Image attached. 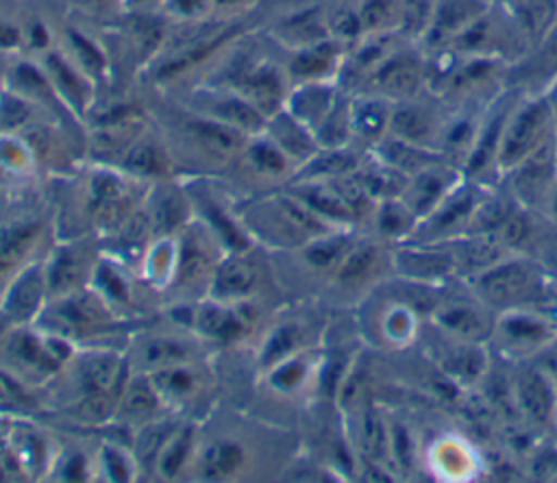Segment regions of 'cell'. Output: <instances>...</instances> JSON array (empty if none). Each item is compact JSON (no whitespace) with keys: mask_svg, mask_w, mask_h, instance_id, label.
Here are the masks:
<instances>
[{"mask_svg":"<svg viewBox=\"0 0 557 483\" xmlns=\"http://www.w3.org/2000/svg\"><path fill=\"white\" fill-rule=\"evenodd\" d=\"M235 213L250 239L274 252H292L322 235L339 231L292 191L250 196L244 205L235 207Z\"/></svg>","mask_w":557,"mask_h":483,"instance_id":"1","label":"cell"},{"mask_svg":"<svg viewBox=\"0 0 557 483\" xmlns=\"http://www.w3.org/2000/svg\"><path fill=\"white\" fill-rule=\"evenodd\" d=\"M461 281H466L494 313L511 309L557 311L553 274L520 255H507L487 270Z\"/></svg>","mask_w":557,"mask_h":483,"instance_id":"2","label":"cell"},{"mask_svg":"<svg viewBox=\"0 0 557 483\" xmlns=\"http://www.w3.org/2000/svg\"><path fill=\"white\" fill-rule=\"evenodd\" d=\"M33 324L76 346L111 333L115 335V331L126 322L124 315L109 307L91 287H83L78 292L50 298Z\"/></svg>","mask_w":557,"mask_h":483,"instance_id":"3","label":"cell"},{"mask_svg":"<svg viewBox=\"0 0 557 483\" xmlns=\"http://www.w3.org/2000/svg\"><path fill=\"white\" fill-rule=\"evenodd\" d=\"M70 363L83 413L91 420H111L117 396L131 376L128 355L109 348H78Z\"/></svg>","mask_w":557,"mask_h":483,"instance_id":"4","label":"cell"},{"mask_svg":"<svg viewBox=\"0 0 557 483\" xmlns=\"http://www.w3.org/2000/svg\"><path fill=\"white\" fill-rule=\"evenodd\" d=\"M163 137L165 141L170 139L185 152H191L207 163H215L218 168L231 165L248 139V135L187 107L174 109Z\"/></svg>","mask_w":557,"mask_h":483,"instance_id":"5","label":"cell"},{"mask_svg":"<svg viewBox=\"0 0 557 483\" xmlns=\"http://www.w3.org/2000/svg\"><path fill=\"white\" fill-rule=\"evenodd\" d=\"M557 337V315L546 309H511L496 313L490 350L494 357L518 363L531 361Z\"/></svg>","mask_w":557,"mask_h":483,"instance_id":"6","label":"cell"},{"mask_svg":"<svg viewBox=\"0 0 557 483\" xmlns=\"http://www.w3.org/2000/svg\"><path fill=\"white\" fill-rule=\"evenodd\" d=\"M420 352L457 387L472 392L481 385L492 366V350L487 344L463 342L446 335L429 320H424L418 344Z\"/></svg>","mask_w":557,"mask_h":483,"instance_id":"7","label":"cell"},{"mask_svg":"<svg viewBox=\"0 0 557 483\" xmlns=\"http://www.w3.org/2000/svg\"><path fill=\"white\" fill-rule=\"evenodd\" d=\"M555 120L546 98L540 94H522V98L511 109L503 139L496 154V172L503 176L518 161L535 152L540 146L555 137Z\"/></svg>","mask_w":557,"mask_h":483,"instance_id":"8","label":"cell"},{"mask_svg":"<svg viewBox=\"0 0 557 483\" xmlns=\"http://www.w3.org/2000/svg\"><path fill=\"white\" fill-rule=\"evenodd\" d=\"M392 276V246L370 233H359L357 242L326 283V289L337 298H352V302L357 305L376 285Z\"/></svg>","mask_w":557,"mask_h":483,"instance_id":"9","label":"cell"},{"mask_svg":"<svg viewBox=\"0 0 557 483\" xmlns=\"http://www.w3.org/2000/svg\"><path fill=\"white\" fill-rule=\"evenodd\" d=\"M48 220L37 211H0V300L7 287L30 263L41 261Z\"/></svg>","mask_w":557,"mask_h":483,"instance_id":"10","label":"cell"},{"mask_svg":"<svg viewBox=\"0 0 557 483\" xmlns=\"http://www.w3.org/2000/svg\"><path fill=\"white\" fill-rule=\"evenodd\" d=\"M426 320L450 337L490 344L496 313L466 285V281L453 278L444 285L442 296Z\"/></svg>","mask_w":557,"mask_h":483,"instance_id":"11","label":"cell"},{"mask_svg":"<svg viewBox=\"0 0 557 483\" xmlns=\"http://www.w3.org/2000/svg\"><path fill=\"white\" fill-rule=\"evenodd\" d=\"M205 83L237 91L268 117L285 107L287 94L292 89L287 70L268 59H233L222 72H218L215 78Z\"/></svg>","mask_w":557,"mask_h":483,"instance_id":"12","label":"cell"},{"mask_svg":"<svg viewBox=\"0 0 557 483\" xmlns=\"http://www.w3.org/2000/svg\"><path fill=\"white\" fill-rule=\"evenodd\" d=\"M520 87H503L487 104L476 131L474 146L463 163V176L470 181L494 185L500 181L496 172V154L503 139L507 117L516 102L522 98Z\"/></svg>","mask_w":557,"mask_h":483,"instance_id":"13","label":"cell"},{"mask_svg":"<svg viewBox=\"0 0 557 483\" xmlns=\"http://www.w3.org/2000/svg\"><path fill=\"white\" fill-rule=\"evenodd\" d=\"M509 255L527 257L557 274V222L542 211L518 207L498 231Z\"/></svg>","mask_w":557,"mask_h":483,"instance_id":"14","label":"cell"},{"mask_svg":"<svg viewBox=\"0 0 557 483\" xmlns=\"http://www.w3.org/2000/svg\"><path fill=\"white\" fill-rule=\"evenodd\" d=\"M487 183L463 178L431 213H426L413 235L407 242H429V244H444L455 237L468 233L474 209L483 198Z\"/></svg>","mask_w":557,"mask_h":483,"instance_id":"15","label":"cell"},{"mask_svg":"<svg viewBox=\"0 0 557 483\" xmlns=\"http://www.w3.org/2000/svg\"><path fill=\"white\" fill-rule=\"evenodd\" d=\"M366 89L392 102L426 91V54L416 41L396 48L366 81Z\"/></svg>","mask_w":557,"mask_h":483,"instance_id":"16","label":"cell"},{"mask_svg":"<svg viewBox=\"0 0 557 483\" xmlns=\"http://www.w3.org/2000/svg\"><path fill=\"white\" fill-rule=\"evenodd\" d=\"M509 379L520 420L535 431L553 429L557 409V383L533 361L509 363Z\"/></svg>","mask_w":557,"mask_h":483,"instance_id":"17","label":"cell"},{"mask_svg":"<svg viewBox=\"0 0 557 483\" xmlns=\"http://www.w3.org/2000/svg\"><path fill=\"white\" fill-rule=\"evenodd\" d=\"M148 433V446L144 448L146 457L150 455L152 470L159 479H176L183 472H189L196 446L198 429L191 422L170 424L165 420L150 422L141 426Z\"/></svg>","mask_w":557,"mask_h":483,"instance_id":"18","label":"cell"},{"mask_svg":"<svg viewBox=\"0 0 557 483\" xmlns=\"http://www.w3.org/2000/svg\"><path fill=\"white\" fill-rule=\"evenodd\" d=\"M553 139L540 146L522 161H518L511 170H507L500 176L503 185L513 194V198L522 207L542 213L546 211V205L557 183V159Z\"/></svg>","mask_w":557,"mask_h":483,"instance_id":"19","label":"cell"},{"mask_svg":"<svg viewBox=\"0 0 557 483\" xmlns=\"http://www.w3.org/2000/svg\"><path fill=\"white\" fill-rule=\"evenodd\" d=\"M187 109L202 113L211 120H218L244 135H257L265 128L268 115H263L252 102H248L244 96L237 91L213 85V83H202L196 89L187 94Z\"/></svg>","mask_w":557,"mask_h":483,"instance_id":"20","label":"cell"},{"mask_svg":"<svg viewBox=\"0 0 557 483\" xmlns=\"http://www.w3.org/2000/svg\"><path fill=\"white\" fill-rule=\"evenodd\" d=\"M448 113V104L433 96L429 89L392 104L389 135L405 141L437 150L442 126Z\"/></svg>","mask_w":557,"mask_h":483,"instance_id":"21","label":"cell"},{"mask_svg":"<svg viewBox=\"0 0 557 483\" xmlns=\"http://www.w3.org/2000/svg\"><path fill=\"white\" fill-rule=\"evenodd\" d=\"M392 265L394 276L416 283L446 285L457 278L455 257L448 242H400L392 246Z\"/></svg>","mask_w":557,"mask_h":483,"instance_id":"22","label":"cell"},{"mask_svg":"<svg viewBox=\"0 0 557 483\" xmlns=\"http://www.w3.org/2000/svg\"><path fill=\"white\" fill-rule=\"evenodd\" d=\"M250 468V448L231 433L198 435V446L189 466L196 481H233Z\"/></svg>","mask_w":557,"mask_h":483,"instance_id":"23","label":"cell"},{"mask_svg":"<svg viewBox=\"0 0 557 483\" xmlns=\"http://www.w3.org/2000/svg\"><path fill=\"white\" fill-rule=\"evenodd\" d=\"M98 257L85 246V239H65L52 246L44 257V276L48 300L59 298L83 287H89Z\"/></svg>","mask_w":557,"mask_h":483,"instance_id":"24","label":"cell"},{"mask_svg":"<svg viewBox=\"0 0 557 483\" xmlns=\"http://www.w3.org/2000/svg\"><path fill=\"white\" fill-rule=\"evenodd\" d=\"M252 250L224 252L213 270V276L207 287V298L220 302H244L255 300L263 276L261 265L250 255Z\"/></svg>","mask_w":557,"mask_h":483,"instance_id":"25","label":"cell"},{"mask_svg":"<svg viewBox=\"0 0 557 483\" xmlns=\"http://www.w3.org/2000/svg\"><path fill=\"white\" fill-rule=\"evenodd\" d=\"M41 67L48 74L63 104L78 117H87L96 104V83L67 57L65 50H48L41 57Z\"/></svg>","mask_w":557,"mask_h":483,"instance_id":"26","label":"cell"},{"mask_svg":"<svg viewBox=\"0 0 557 483\" xmlns=\"http://www.w3.org/2000/svg\"><path fill=\"white\" fill-rule=\"evenodd\" d=\"M494 0H435L426 30L422 33L418 46L424 54H435L444 50L463 28H468L476 17H481Z\"/></svg>","mask_w":557,"mask_h":483,"instance_id":"27","label":"cell"},{"mask_svg":"<svg viewBox=\"0 0 557 483\" xmlns=\"http://www.w3.org/2000/svg\"><path fill=\"white\" fill-rule=\"evenodd\" d=\"M463 170L446 159L420 170L418 174L409 176L405 191L400 194L403 202L416 213L418 222L431 213L461 181Z\"/></svg>","mask_w":557,"mask_h":483,"instance_id":"28","label":"cell"},{"mask_svg":"<svg viewBox=\"0 0 557 483\" xmlns=\"http://www.w3.org/2000/svg\"><path fill=\"white\" fill-rule=\"evenodd\" d=\"M48 302V287L44 276V259L30 263L13 283L7 287L0 300V313L13 326H28L37 320L44 305Z\"/></svg>","mask_w":557,"mask_h":483,"instance_id":"29","label":"cell"},{"mask_svg":"<svg viewBox=\"0 0 557 483\" xmlns=\"http://www.w3.org/2000/svg\"><path fill=\"white\" fill-rule=\"evenodd\" d=\"M159 398L168 411H185L209 385V374L202 361H187L148 372Z\"/></svg>","mask_w":557,"mask_h":483,"instance_id":"30","label":"cell"},{"mask_svg":"<svg viewBox=\"0 0 557 483\" xmlns=\"http://www.w3.org/2000/svg\"><path fill=\"white\" fill-rule=\"evenodd\" d=\"M120 170L144 183H159L174 176L176 163L163 135L146 128L120 157Z\"/></svg>","mask_w":557,"mask_h":483,"instance_id":"31","label":"cell"},{"mask_svg":"<svg viewBox=\"0 0 557 483\" xmlns=\"http://www.w3.org/2000/svg\"><path fill=\"white\" fill-rule=\"evenodd\" d=\"M144 205L152 237L176 235L194 218L185 187L170 183V178L152 183L144 196Z\"/></svg>","mask_w":557,"mask_h":483,"instance_id":"32","label":"cell"},{"mask_svg":"<svg viewBox=\"0 0 557 483\" xmlns=\"http://www.w3.org/2000/svg\"><path fill=\"white\" fill-rule=\"evenodd\" d=\"M200 346L191 337L176 335H146L135 342L128 352V363L133 372H154L168 366L202 361Z\"/></svg>","mask_w":557,"mask_h":483,"instance_id":"33","label":"cell"},{"mask_svg":"<svg viewBox=\"0 0 557 483\" xmlns=\"http://www.w3.org/2000/svg\"><path fill=\"white\" fill-rule=\"evenodd\" d=\"M168 411L163 400L159 398L150 376L146 372H131L124 383L111 420L117 424L141 429L150 422L161 420V413Z\"/></svg>","mask_w":557,"mask_h":483,"instance_id":"34","label":"cell"},{"mask_svg":"<svg viewBox=\"0 0 557 483\" xmlns=\"http://www.w3.org/2000/svg\"><path fill=\"white\" fill-rule=\"evenodd\" d=\"M348 46L329 37L302 48H294L285 70L289 81L309 83V81H337L344 54Z\"/></svg>","mask_w":557,"mask_h":483,"instance_id":"35","label":"cell"},{"mask_svg":"<svg viewBox=\"0 0 557 483\" xmlns=\"http://www.w3.org/2000/svg\"><path fill=\"white\" fill-rule=\"evenodd\" d=\"M429 470L433 476L444 481H466L479 474V455L470 442L461 435L444 433L437 435L426 455H424Z\"/></svg>","mask_w":557,"mask_h":483,"instance_id":"36","label":"cell"},{"mask_svg":"<svg viewBox=\"0 0 557 483\" xmlns=\"http://www.w3.org/2000/svg\"><path fill=\"white\" fill-rule=\"evenodd\" d=\"M346 89L337 81H309L296 83L285 100V107L296 120L309 126L315 135L320 124L326 120L331 109L337 104Z\"/></svg>","mask_w":557,"mask_h":483,"instance_id":"37","label":"cell"},{"mask_svg":"<svg viewBox=\"0 0 557 483\" xmlns=\"http://www.w3.org/2000/svg\"><path fill=\"white\" fill-rule=\"evenodd\" d=\"M320 359L322 350L320 346H313L270 366L268 370H263L268 389L278 396H296L309 387H315Z\"/></svg>","mask_w":557,"mask_h":483,"instance_id":"38","label":"cell"},{"mask_svg":"<svg viewBox=\"0 0 557 483\" xmlns=\"http://www.w3.org/2000/svg\"><path fill=\"white\" fill-rule=\"evenodd\" d=\"M235 161L246 170V174L255 176L257 181H289V176L296 174L289 157L274 144V139L265 131L250 135Z\"/></svg>","mask_w":557,"mask_h":483,"instance_id":"39","label":"cell"},{"mask_svg":"<svg viewBox=\"0 0 557 483\" xmlns=\"http://www.w3.org/2000/svg\"><path fill=\"white\" fill-rule=\"evenodd\" d=\"M313 346H318V335L309 320H281L263 335L257 352V366L263 372L285 357Z\"/></svg>","mask_w":557,"mask_h":483,"instance_id":"40","label":"cell"},{"mask_svg":"<svg viewBox=\"0 0 557 483\" xmlns=\"http://www.w3.org/2000/svg\"><path fill=\"white\" fill-rule=\"evenodd\" d=\"M392 100L372 94L357 91L350 96V131L352 141H359L370 150L376 141H381L389 131Z\"/></svg>","mask_w":557,"mask_h":483,"instance_id":"41","label":"cell"},{"mask_svg":"<svg viewBox=\"0 0 557 483\" xmlns=\"http://www.w3.org/2000/svg\"><path fill=\"white\" fill-rule=\"evenodd\" d=\"M448 246L455 257L457 278H470L509 255L500 237L492 233H466L450 239Z\"/></svg>","mask_w":557,"mask_h":483,"instance_id":"42","label":"cell"},{"mask_svg":"<svg viewBox=\"0 0 557 483\" xmlns=\"http://www.w3.org/2000/svg\"><path fill=\"white\" fill-rule=\"evenodd\" d=\"M263 131L289 157V161L294 163L296 170L300 165H305L320 150V144H318L313 131L309 126H305L300 120H296L287 109L272 113L268 117Z\"/></svg>","mask_w":557,"mask_h":483,"instance_id":"43","label":"cell"},{"mask_svg":"<svg viewBox=\"0 0 557 483\" xmlns=\"http://www.w3.org/2000/svg\"><path fill=\"white\" fill-rule=\"evenodd\" d=\"M366 154L368 150H357L352 144L337 148H320L305 165L296 170L292 181H335L348 176L361 165Z\"/></svg>","mask_w":557,"mask_h":483,"instance_id":"44","label":"cell"},{"mask_svg":"<svg viewBox=\"0 0 557 483\" xmlns=\"http://www.w3.org/2000/svg\"><path fill=\"white\" fill-rule=\"evenodd\" d=\"M89 287L120 315L122 309L133 307V283L131 276L124 270V261H120L113 255L98 257Z\"/></svg>","mask_w":557,"mask_h":483,"instance_id":"45","label":"cell"},{"mask_svg":"<svg viewBox=\"0 0 557 483\" xmlns=\"http://www.w3.org/2000/svg\"><path fill=\"white\" fill-rule=\"evenodd\" d=\"M372 157H376L379 161L396 168L398 172H403L405 176H413L418 174L420 170L442 161L444 157L433 150V148H424V146H418V144H411V141H405L400 137H394V135H385L381 141H376L370 150H368Z\"/></svg>","mask_w":557,"mask_h":483,"instance_id":"46","label":"cell"},{"mask_svg":"<svg viewBox=\"0 0 557 483\" xmlns=\"http://www.w3.org/2000/svg\"><path fill=\"white\" fill-rule=\"evenodd\" d=\"M370 224V235L379 237L381 242L389 244V246H396L400 242H407L416 226H418V218L416 213L403 202V198H385V200H379L374 205V211L368 220Z\"/></svg>","mask_w":557,"mask_h":483,"instance_id":"47","label":"cell"},{"mask_svg":"<svg viewBox=\"0 0 557 483\" xmlns=\"http://www.w3.org/2000/svg\"><path fill=\"white\" fill-rule=\"evenodd\" d=\"M178 259V239L176 235H157L146 246L139 268L141 278L157 292H168L176 272Z\"/></svg>","mask_w":557,"mask_h":483,"instance_id":"48","label":"cell"},{"mask_svg":"<svg viewBox=\"0 0 557 483\" xmlns=\"http://www.w3.org/2000/svg\"><path fill=\"white\" fill-rule=\"evenodd\" d=\"M529 50H535L557 24V0H518L507 7Z\"/></svg>","mask_w":557,"mask_h":483,"instance_id":"49","label":"cell"},{"mask_svg":"<svg viewBox=\"0 0 557 483\" xmlns=\"http://www.w3.org/2000/svg\"><path fill=\"white\" fill-rule=\"evenodd\" d=\"M357 183L363 187V191L374 200H385V198H398L405 191V185L409 176L398 172L396 168L379 161L370 152L361 161V165L352 172Z\"/></svg>","mask_w":557,"mask_h":483,"instance_id":"50","label":"cell"},{"mask_svg":"<svg viewBox=\"0 0 557 483\" xmlns=\"http://www.w3.org/2000/svg\"><path fill=\"white\" fill-rule=\"evenodd\" d=\"M63 39H65V52L67 57L96 83L100 78L107 76L109 70V57L102 50V46L89 37L87 33H83L76 26H65L63 30Z\"/></svg>","mask_w":557,"mask_h":483,"instance_id":"51","label":"cell"},{"mask_svg":"<svg viewBox=\"0 0 557 483\" xmlns=\"http://www.w3.org/2000/svg\"><path fill=\"white\" fill-rule=\"evenodd\" d=\"M96 472L104 481L126 483V481L137 479L139 463H137V457L133 450H126L111 442H102L96 453Z\"/></svg>","mask_w":557,"mask_h":483,"instance_id":"52","label":"cell"},{"mask_svg":"<svg viewBox=\"0 0 557 483\" xmlns=\"http://www.w3.org/2000/svg\"><path fill=\"white\" fill-rule=\"evenodd\" d=\"M357 11L363 35L400 30L403 0H357Z\"/></svg>","mask_w":557,"mask_h":483,"instance_id":"53","label":"cell"},{"mask_svg":"<svg viewBox=\"0 0 557 483\" xmlns=\"http://www.w3.org/2000/svg\"><path fill=\"white\" fill-rule=\"evenodd\" d=\"M46 472L61 481H87L94 476L91 472H96V466L89 463L85 453L70 448L52 455Z\"/></svg>","mask_w":557,"mask_h":483,"instance_id":"54","label":"cell"},{"mask_svg":"<svg viewBox=\"0 0 557 483\" xmlns=\"http://www.w3.org/2000/svg\"><path fill=\"white\" fill-rule=\"evenodd\" d=\"M161 11L170 20L196 24L213 15V0H163Z\"/></svg>","mask_w":557,"mask_h":483,"instance_id":"55","label":"cell"},{"mask_svg":"<svg viewBox=\"0 0 557 483\" xmlns=\"http://www.w3.org/2000/svg\"><path fill=\"white\" fill-rule=\"evenodd\" d=\"M24 48V33H22V24H17L15 20L0 15V54L4 57H13Z\"/></svg>","mask_w":557,"mask_h":483,"instance_id":"56","label":"cell"},{"mask_svg":"<svg viewBox=\"0 0 557 483\" xmlns=\"http://www.w3.org/2000/svg\"><path fill=\"white\" fill-rule=\"evenodd\" d=\"M255 4V0H213V13H228V15H237L246 9H250Z\"/></svg>","mask_w":557,"mask_h":483,"instance_id":"57","label":"cell"},{"mask_svg":"<svg viewBox=\"0 0 557 483\" xmlns=\"http://www.w3.org/2000/svg\"><path fill=\"white\" fill-rule=\"evenodd\" d=\"M163 0H122V9L133 13H150L152 9H161Z\"/></svg>","mask_w":557,"mask_h":483,"instance_id":"58","label":"cell"},{"mask_svg":"<svg viewBox=\"0 0 557 483\" xmlns=\"http://www.w3.org/2000/svg\"><path fill=\"white\" fill-rule=\"evenodd\" d=\"M542 96L546 98L548 107H550V113H553V120H555V126H557V72L550 76L548 85L544 87Z\"/></svg>","mask_w":557,"mask_h":483,"instance_id":"59","label":"cell"},{"mask_svg":"<svg viewBox=\"0 0 557 483\" xmlns=\"http://www.w3.org/2000/svg\"><path fill=\"white\" fill-rule=\"evenodd\" d=\"M537 48L548 50L553 57H557V24H555V28L550 30V35H548V37H546Z\"/></svg>","mask_w":557,"mask_h":483,"instance_id":"60","label":"cell"},{"mask_svg":"<svg viewBox=\"0 0 557 483\" xmlns=\"http://www.w3.org/2000/svg\"><path fill=\"white\" fill-rule=\"evenodd\" d=\"M544 213L557 222V183H555V189H553V194H550V200H548Z\"/></svg>","mask_w":557,"mask_h":483,"instance_id":"61","label":"cell"},{"mask_svg":"<svg viewBox=\"0 0 557 483\" xmlns=\"http://www.w3.org/2000/svg\"><path fill=\"white\" fill-rule=\"evenodd\" d=\"M7 61H9V57H4V54H0V72L7 67ZM0 76H4V74H0Z\"/></svg>","mask_w":557,"mask_h":483,"instance_id":"62","label":"cell"},{"mask_svg":"<svg viewBox=\"0 0 557 483\" xmlns=\"http://www.w3.org/2000/svg\"><path fill=\"white\" fill-rule=\"evenodd\" d=\"M553 144H555V159H557V131H555V139H553Z\"/></svg>","mask_w":557,"mask_h":483,"instance_id":"63","label":"cell"},{"mask_svg":"<svg viewBox=\"0 0 557 483\" xmlns=\"http://www.w3.org/2000/svg\"><path fill=\"white\" fill-rule=\"evenodd\" d=\"M553 289H555V296H557V276H553Z\"/></svg>","mask_w":557,"mask_h":483,"instance_id":"64","label":"cell"}]
</instances>
